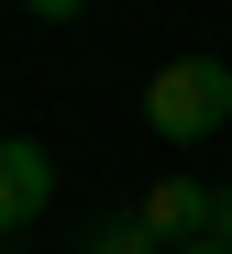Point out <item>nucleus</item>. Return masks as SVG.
<instances>
[{"label":"nucleus","mask_w":232,"mask_h":254,"mask_svg":"<svg viewBox=\"0 0 232 254\" xmlns=\"http://www.w3.org/2000/svg\"><path fill=\"white\" fill-rule=\"evenodd\" d=\"M144 122H155L166 144H210L221 122H232V66L221 56H166L144 77Z\"/></svg>","instance_id":"f257e3e1"},{"label":"nucleus","mask_w":232,"mask_h":254,"mask_svg":"<svg viewBox=\"0 0 232 254\" xmlns=\"http://www.w3.org/2000/svg\"><path fill=\"white\" fill-rule=\"evenodd\" d=\"M44 199H56V155L33 133H0V232H22Z\"/></svg>","instance_id":"f03ea898"},{"label":"nucleus","mask_w":232,"mask_h":254,"mask_svg":"<svg viewBox=\"0 0 232 254\" xmlns=\"http://www.w3.org/2000/svg\"><path fill=\"white\" fill-rule=\"evenodd\" d=\"M210 199H221V188H199V177H166V188H144L133 210H144V232H155V243H210Z\"/></svg>","instance_id":"7ed1b4c3"},{"label":"nucleus","mask_w":232,"mask_h":254,"mask_svg":"<svg viewBox=\"0 0 232 254\" xmlns=\"http://www.w3.org/2000/svg\"><path fill=\"white\" fill-rule=\"evenodd\" d=\"M77 254H166L155 232H144V210H100V221H88V243Z\"/></svg>","instance_id":"20e7f679"},{"label":"nucleus","mask_w":232,"mask_h":254,"mask_svg":"<svg viewBox=\"0 0 232 254\" xmlns=\"http://www.w3.org/2000/svg\"><path fill=\"white\" fill-rule=\"evenodd\" d=\"M33 22H88V0H22Z\"/></svg>","instance_id":"39448f33"},{"label":"nucleus","mask_w":232,"mask_h":254,"mask_svg":"<svg viewBox=\"0 0 232 254\" xmlns=\"http://www.w3.org/2000/svg\"><path fill=\"white\" fill-rule=\"evenodd\" d=\"M210 243H232V188H221V199H210Z\"/></svg>","instance_id":"423d86ee"},{"label":"nucleus","mask_w":232,"mask_h":254,"mask_svg":"<svg viewBox=\"0 0 232 254\" xmlns=\"http://www.w3.org/2000/svg\"><path fill=\"white\" fill-rule=\"evenodd\" d=\"M166 254H232V243H166Z\"/></svg>","instance_id":"0eeeda50"},{"label":"nucleus","mask_w":232,"mask_h":254,"mask_svg":"<svg viewBox=\"0 0 232 254\" xmlns=\"http://www.w3.org/2000/svg\"><path fill=\"white\" fill-rule=\"evenodd\" d=\"M0 254H11V232H0Z\"/></svg>","instance_id":"6e6552de"}]
</instances>
